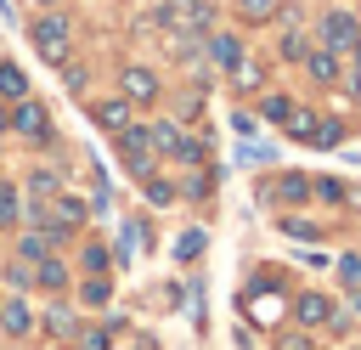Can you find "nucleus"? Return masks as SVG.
<instances>
[{
  "instance_id": "obj_14",
  "label": "nucleus",
  "mask_w": 361,
  "mask_h": 350,
  "mask_svg": "<svg viewBox=\"0 0 361 350\" xmlns=\"http://www.w3.org/2000/svg\"><path fill=\"white\" fill-rule=\"evenodd\" d=\"M23 96H28V73L11 56H0V102H23Z\"/></svg>"
},
{
  "instance_id": "obj_38",
  "label": "nucleus",
  "mask_w": 361,
  "mask_h": 350,
  "mask_svg": "<svg viewBox=\"0 0 361 350\" xmlns=\"http://www.w3.org/2000/svg\"><path fill=\"white\" fill-rule=\"evenodd\" d=\"M350 90H355V96H361V68H350Z\"/></svg>"
},
{
  "instance_id": "obj_5",
  "label": "nucleus",
  "mask_w": 361,
  "mask_h": 350,
  "mask_svg": "<svg viewBox=\"0 0 361 350\" xmlns=\"http://www.w3.org/2000/svg\"><path fill=\"white\" fill-rule=\"evenodd\" d=\"M118 90H124V102H130V107H152V102L164 96V79H158V68L130 62V68L118 73Z\"/></svg>"
},
{
  "instance_id": "obj_19",
  "label": "nucleus",
  "mask_w": 361,
  "mask_h": 350,
  "mask_svg": "<svg viewBox=\"0 0 361 350\" xmlns=\"http://www.w3.org/2000/svg\"><path fill=\"white\" fill-rule=\"evenodd\" d=\"M17 220H23V192H17L11 181H0V231L17 226Z\"/></svg>"
},
{
  "instance_id": "obj_28",
  "label": "nucleus",
  "mask_w": 361,
  "mask_h": 350,
  "mask_svg": "<svg viewBox=\"0 0 361 350\" xmlns=\"http://www.w3.org/2000/svg\"><path fill=\"white\" fill-rule=\"evenodd\" d=\"M147 203H175V186L158 181V175H147Z\"/></svg>"
},
{
  "instance_id": "obj_32",
  "label": "nucleus",
  "mask_w": 361,
  "mask_h": 350,
  "mask_svg": "<svg viewBox=\"0 0 361 350\" xmlns=\"http://www.w3.org/2000/svg\"><path fill=\"white\" fill-rule=\"evenodd\" d=\"M338 277H344V282H361V254H344V260H338Z\"/></svg>"
},
{
  "instance_id": "obj_40",
  "label": "nucleus",
  "mask_w": 361,
  "mask_h": 350,
  "mask_svg": "<svg viewBox=\"0 0 361 350\" xmlns=\"http://www.w3.org/2000/svg\"><path fill=\"white\" fill-rule=\"evenodd\" d=\"M355 310H361V288H355Z\"/></svg>"
},
{
  "instance_id": "obj_26",
  "label": "nucleus",
  "mask_w": 361,
  "mask_h": 350,
  "mask_svg": "<svg viewBox=\"0 0 361 350\" xmlns=\"http://www.w3.org/2000/svg\"><path fill=\"white\" fill-rule=\"evenodd\" d=\"M6 282H11V288H34V265H28V260H11V265H6Z\"/></svg>"
},
{
  "instance_id": "obj_36",
  "label": "nucleus",
  "mask_w": 361,
  "mask_h": 350,
  "mask_svg": "<svg viewBox=\"0 0 361 350\" xmlns=\"http://www.w3.org/2000/svg\"><path fill=\"white\" fill-rule=\"evenodd\" d=\"M28 6H34V11H56L62 0H28Z\"/></svg>"
},
{
  "instance_id": "obj_23",
  "label": "nucleus",
  "mask_w": 361,
  "mask_h": 350,
  "mask_svg": "<svg viewBox=\"0 0 361 350\" xmlns=\"http://www.w3.org/2000/svg\"><path fill=\"white\" fill-rule=\"evenodd\" d=\"M28 192H39V198H56V192H62L56 169H34V175H28Z\"/></svg>"
},
{
  "instance_id": "obj_2",
  "label": "nucleus",
  "mask_w": 361,
  "mask_h": 350,
  "mask_svg": "<svg viewBox=\"0 0 361 350\" xmlns=\"http://www.w3.org/2000/svg\"><path fill=\"white\" fill-rule=\"evenodd\" d=\"M355 34H361V17H355V11H344V6H327V11L316 17V45H322V51H333V56H350Z\"/></svg>"
},
{
  "instance_id": "obj_3",
  "label": "nucleus",
  "mask_w": 361,
  "mask_h": 350,
  "mask_svg": "<svg viewBox=\"0 0 361 350\" xmlns=\"http://www.w3.org/2000/svg\"><path fill=\"white\" fill-rule=\"evenodd\" d=\"M209 17H214L209 0H158L152 11V23H164L169 34H209Z\"/></svg>"
},
{
  "instance_id": "obj_15",
  "label": "nucleus",
  "mask_w": 361,
  "mask_h": 350,
  "mask_svg": "<svg viewBox=\"0 0 361 350\" xmlns=\"http://www.w3.org/2000/svg\"><path fill=\"white\" fill-rule=\"evenodd\" d=\"M305 73H310L316 85H333V79H338V56L316 45V51H305Z\"/></svg>"
},
{
  "instance_id": "obj_31",
  "label": "nucleus",
  "mask_w": 361,
  "mask_h": 350,
  "mask_svg": "<svg viewBox=\"0 0 361 350\" xmlns=\"http://www.w3.org/2000/svg\"><path fill=\"white\" fill-rule=\"evenodd\" d=\"M237 85H243V90H259V85H265V73H259L254 62H237Z\"/></svg>"
},
{
  "instance_id": "obj_35",
  "label": "nucleus",
  "mask_w": 361,
  "mask_h": 350,
  "mask_svg": "<svg viewBox=\"0 0 361 350\" xmlns=\"http://www.w3.org/2000/svg\"><path fill=\"white\" fill-rule=\"evenodd\" d=\"M282 350H310V339H305V333H288V339H282Z\"/></svg>"
},
{
  "instance_id": "obj_8",
  "label": "nucleus",
  "mask_w": 361,
  "mask_h": 350,
  "mask_svg": "<svg viewBox=\"0 0 361 350\" xmlns=\"http://www.w3.org/2000/svg\"><path fill=\"white\" fill-rule=\"evenodd\" d=\"M90 119H96V130L118 135V130L130 124V102H124V96H102V102H90Z\"/></svg>"
},
{
  "instance_id": "obj_21",
  "label": "nucleus",
  "mask_w": 361,
  "mask_h": 350,
  "mask_svg": "<svg viewBox=\"0 0 361 350\" xmlns=\"http://www.w3.org/2000/svg\"><path fill=\"white\" fill-rule=\"evenodd\" d=\"M169 158H180V164H186V169H197V164H203V158H209V141H192V135H180V147H175V152H169Z\"/></svg>"
},
{
  "instance_id": "obj_34",
  "label": "nucleus",
  "mask_w": 361,
  "mask_h": 350,
  "mask_svg": "<svg viewBox=\"0 0 361 350\" xmlns=\"http://www.w3.org/2000/svg\"><path fill=\"white\" fill-rule=\"evenodd\" d=\"M310 186H316L327 203H338V198H344V186H338V181H310Z\"/></svg>"
},
{
  "instance_id": "obj_25",
  "label": "nucleus",
  "mask_w": 361,
  "mask_h": 350,
  "mask_svg": "<svg viewBox=\"0 0 361 350\" xmlns=\"http://www.w3.org/2000/svg\"><path fill=\"white\" fill-rule=\"evenodd\" d=\"M113 333H118V322H102V327H90V333L79 339V350H107V344H113Z\"/></svg>"
},
{
  "instance_id": "obj_29",
  "label": "nucleus",
  "mask_w": 361,
  "mask_h": 350,
  "mask_svg": "<svg viewBox=\"0 0 361 350\" xmlns=\"http://www.w3.org/2000/svg\"><path fill=\"white\" fill-rule=\"evenodd\" d=\"M197 248H203V231H180V243H175V260H197Z\"/></svg>"
},
{
  "instance_id": "obj_16",
  "label": "nucleus",
  "mask_w": 361,
  "mask_h": 350,
  "mask_svg": "<svg viewBox=\"0 0 361 350\" xmlns=\"http://www.w3.org/2000/svg\"><path fill=\"white\" fill-rule=\"evenodd\" d=\"M276 51H282V62H305V51H310V34L299 28V17H293V28H282Z\"/></svg>"
},
{
  "instance_id": "obj_1",
  "label": "nucleus",
  "mask_w": 361,
  "mask_h": 350,
  "mask_svg": "<svg viewBox=\"0 0 361 350\" xmlns=\"http://www.w3.org/2000/svg\"><path fill=\"white\" fill-rule=\"evenodd\" d=\"M28 40H34V51L45 56V62H68V51H73V23L62 17V11H39L34 17V28H28Z\"/></svg>"
},
{
  "instance_id": "obj_20",
  "label": "nucleus",
  "mask_w": 361,
  "mask_h": 350,
  "mask_svg": "<svg viewBox=\"0 0 361 350\" xmlns=\"http://www.w3.org/2000/svg\"><path fill=\"white\" fill-rule=\"evenodd\" d=\"M231 11H237L243 23H271V17H276V0H231Z\"/></svg>"
},
{
  "instance_id": "obj_27",
  "label": "nucleus",
  "mask_w": 361,
  "mask_h": 350,
  "mask_svg": "<svg viewBox=\"0 0 361 350\" xmlns=\"http://www.w3.org/2000/svg\"><path fill=\"white\" fill-rule=\"evenodd\" d=\"M79 294H85V305H107V294H113V282H107V277H90V282H85Z\"/></svg>"
},
{
  "instance_id": "obj_10",
  "label": "nucleus",
  "mask_w": 361,
  "mask_h": 350,
  "mask_svg": "<svg viewBox=\"0 0 361 350\" xmlns=\"http://www.w3.org/2000/svg\"><path fill=\"white\" fill-rule=\"evenodd\" d=\"M0 333L6 339H28L34 333V310L23 299H0Z\"/></svg>"
},
{
  "instance_id": "obj_37",
  "label": "nucleus",
  "mask_w": 361,
  "mask_h": 350,
  "mask_svg": "<svg viewBox=\"0 0 361 350\" xmlns=\"http://www.w3.org/2000/svg\"><path fill=\"white\" fill-rule=\"evenodd\" d=\"M350 68H361V34H355V45H350Z\"/></svg>"
},
{
  "instance_id": "obj_33",
  "label": "nucleus",
  "mask_w": 361,
  "mask_h": 350,
  "mask_svg": "<svg viewBox=\"0 0 361 350\" xmlns=\"http://www.w3.org/2000/svg\"><path fill=\"white\" fill-rule=\"evenodd\" d=\"M62 85H68V90H85V68H68V62H62Z\"/></svg>"
},
{
  "instance_id": "obj_13",
  "label": "nucleus",
  "mask_w": 361,
  "mask_h": 350,
  "mask_svg": "<svg viewBox=\"0 0 361 350\" xmlns=\"http://www.w3.org/2000/svg\"><path fill=\"white\" fill-rule=\"evenodd\" d=\"M34 282H39L45 294H62V288H68V265H62L56 254H45V260H34Z\"/></svg>"
},
{
  "instance_id": "obj_12",
  "label": "nucleus",
  "mask_w": 361,
  "mask_h": 350,
  "mask_svg": "<svg viewBox=\"0 0 361 350\" xmlns=\"http://www.w3.org/2000/svg\"><path fill=\"white\" fill-rule=\"evenodd\" d=\"M203 56H214L220 68H231V73H237V62H243V45H237V34H209Z\"/></svg>"
},
{
  "instance_id": "obj_9",
  "label": "nucleus",
  "mask_w": 361,
  "mask_h": 350,
  "mask_svg": "<svg viewBox=\"0 0 361 350\" xmlns=\"http://www.w3.org/2000/svg\"><path fill=\"white\" fill-rule=\"evenodd\" d=\"M305 192H310V181H305V175H293V169L259 186V198H265V203H305Z\"/></svg>"
},
{
  "instance_id": "obj_17",
  "label": "nucleus",
  "mask_w": 361,
  "mask_h": 350,
  "mask_svg": "<svg viewBox=\"0 0 361 350\" xmlns=\"http://www.w3.org/2000/svg\"><path fill=\"white\" fill-rule=\"evenodd\" d=\"M147 135H152V152H175V147H180V124H175V119H152Z\"/></svg>"
},
{
  "instance_id": "obj_30",
  "label": "nucleus",
  "mask_w": 361,
  "mask_h": 350,
  "mask_svg": "<svg viewBox=\"0 0 361 350\" xmlns=\"http://www.w3.org/2000/svg\"><path fill=\"white\" fill-rule=\"evenodd\" d=\"M85 271H90V277L107 271V248H102V243H85Z\"/></svg>"
},
{
  "instance_id": "obj_7",
  "label": "nucleus",
  "mask_w": 361,
  "mask_h": 350,
  "mask_svg": "<svg viewBox=\"0 0 361 350\" xmlns=\"http://www.w3.org/2000/svg\"><path fill=\"white\" fill-rule=\"evenodd\" d=\"M113 141H118V158H124V169L147 175V164H152V135H147V124H124Z\"/></svg>"
},
{
  "instance_id": "obj_39",
  "label": "nucleus",
  "mask_w": 361,
  "mask_h": 350,
  "mask_svg": "<svg viewBox=\"0 0 361 350\" xmlns=\"http://www.w3.org/2000/svg\"><path fill=\"white\" fill-rule=\"evenodd\" d=\"M6 107H11V102H0V130H6Z\"/></svg>"
},
{
  "instance_id": "obj_4",
  "label": "nucleus",
  "mask_w": 361,
  "mask_h": 350,
  "mask_svg": "<svg viewBox=\"0 0 361 350\" xmlns=\"http://www.w3.org/2000/svg\"><path fill=\"white\" fill-rule=\"evenodd\" d=\"M282 130H288L293 141H310V147H338V135H344L338 119H322V113H310V107H293Z\"/></svg>"
},
{
  "instance_id": "obj_41",
  "label": "nucleus",
  "mask_w": 361,
  "mask_h": 350,
  "mask_svg": "<svg viewBox=\"0 0 361 350\" xmlns=\"http://www.w3.org/2000/svg\"><path fill=\"white\" fill-rule=\"evenodd\" d=\"M118 6H124V0H118Z\"/></svg>"
},
{
  "instance_id": "obj_22",
  "label": "nucleus",
  "mask_w": 361,
  "mask_h": 350,
  "mask_svg": "<svg viewBox=\"0 0 361 350\" xmlns=\"http://www.w3.org/2000/svg\"><path fill=\"white\" fill-rule=\"evenodd\" d=\"M288 113H293L288 96H265V102H259V119H271V124H288Z\"/></svg>"
},
{
  "instance_id": "obj_11",
  "label": "nucleus",
  "mask_w": 361,
  "mask_h": 350,
  "mask_svg": "<svg viewBox=\"0 0 361 350\" xmlns=\"http://www.w3.org/2000/svg\"><path fill=\"white\" fill-rule=\"evenodd\" d=\"M293 316H299L305 327H322V322H333V299H327V294H299V299H293Z\"/></svg>"
},
{
  "instance_id": "obj_24",
  "label": "nucleus",
  "mask_w": 361,
  "mask_h": 350,
  "mask_svg": "<svg viewBox=\"0 0 361 350\" xmlns=\"http://www.w3.org/2000/svg\"><path fill=\"white\" fill-rule=\"evenodd\" d=\"M45 327H51L56 339H68V333H73V310H68V305H51V310H45Z\"/></svg>"
},
{
  "instance_id": "obj_6",
  "label": "nucleus",
  "mask_w": 361,
  "mask_h": 350,
  "mask_svg": "<svg viewBox=\"0 0 361 350\" xmlns=\"http://www.w3.org/2000/svg\"><path fill=\"white\" fill-rule=\"evenodd\" d=\"M6 130L28 135V141H51V113H45L34 96H23V102H11V107H6Z\"/></svg>"
},
{
  "instance_id": "obj_18",
  "label": "nucleus",
  "mask_w": 361,
  "mask_h": 350,
  "mask_svg": "<svg viewBox=\"0 0 361 350\" xmlns=\"http://www.w3.org/2000/svg\"><path fill=\"white\" fill-rule=\"evenodd\" d=\"M51 243H62V237H56V231H28V237L17 243V260H28V265H34V260H45V254H51Z\"/></svg>"
}]
</instances>
